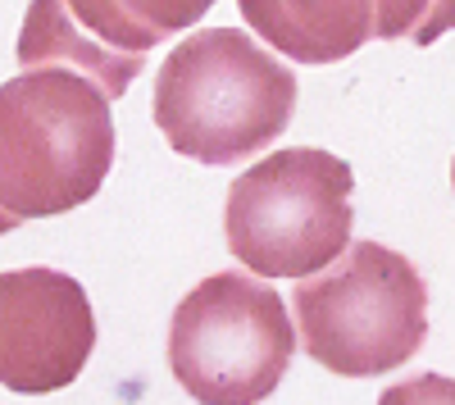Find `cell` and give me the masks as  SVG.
<instances>
[{
  "mask_svg": "<svg viewBox=\"0 0 455 405\" xmlns=\"http://www.w3.org/2000/svg\"><path fill=\"white\" fill-rule=\"evenodd\" d=\"M378 405H455V378L446 374H414L378 396Z\"/></svg>",
  "mask_w": 455,
  "mask_h": 405,
  "instance_id": "12",
  "label": "cell"
},
{
  "mask_svg": "<svg viewBox=\"0 0 455 405\" xmlns=\"http://www.w3.org/2000/svg\"><path fill=\"white\" fill-rule=\"evenodd\" d=\"M351 164L319 146L264 155L228 187V250L264 282L328 269L351 246Z\"/></svg>",
  "mask_w": 455,
  "mask_h": 405,
  "instance_id": "4",
  "label": "cell"
},
{
  "mask_svg": "<svg viewBox=\"0 0 455 405\" xmlns=\"http://www.w3.org/2000/svg\"><path fill=\"white\" fill-rule=\"evenodd\" d=\"M19 64L23 68H46V64H60V68H73L92 78L105 100H119L132 83L137 73L146 68L141 55H114L68 23L64 5L60 0H32L28 14H23V32H19Z\"/></svg>",
  "mask_w": 455,
  "mask_h": 405,
  "instance_id": "8",
  "label": "cell"
},
{
  "mask_svg": "<svg viewBox=\"0 0 455 405\" xmlns=\"http://www.w3.org/2000/svg\"><path fill=\"white\" fill-rule=\"evenodd\" d=\"M96 351V314L78 278L32 265L0 274V387L46 396L78 383Z\"/></svg>",
  "mask_w": 455,
  "mask_h": 405,
  "instance_id": "6",
  "label": "cell"
},
{
  "mask_svg": "<svg viewBox=\"0 0 455 405\" xmlns=\"http://www.w3.org/2000/svg\"><path fill=\"white\" fill-rule=\"evenodd\" d=\"M242 19L296 64H337L373 42L369 0H237Z\"/></svg>",
  "mask_w": 455,
  "mask_h": 405,
  "instance_id": "7",
  "label": "cell"
},
{
  "mask_svg": "<svg viewBox=\"0 0 455 405\" xmlns=\"http://www.w3.org/2000/svg\"><path fill=\"white\" fill-rule=\"evenodd\" d=\"M378 42L433 46L442 32H455V0H369Z\"/></svg>",
  "mask_w": 455,
  "mask_h": 405,
  "instance_id": "9",
  "label": "cell"
},
{
  "mask_svg": "<svg viewBox=\"0 0 455 405\" xmlns=\"http://www.w3.org/2000/svg\"><path fill=\"white\" fill-rule=\"evenodd\" d=\"M296 342L341 378H378L414 360L428 338V282L401 250L355 242L291 291Z\"/></svg>",
  "mask_w": 455,
  "mask_h": 405,
  "instance_id": "3",
  "label": "cell"
},
{
  "mask_svg": "<svg viewBox=\"0 0 455 405\" xmlns=\"http://www.w3.org/2000/svg\"><path fill=\"white\" fill-rule=\"evenodd\" d=\"M296 355L287 301L255 274H210L173 310L169 369L201 405L269 401Z\"/></svg>",
  "mask_w": 455,
  "mask_h": 405,
  "instance_id": "5",
  "label": "cell"
},
{
  "mask_svg": "<svg viewBox=\"0 0 455 405\" xmlns=\"http://www.w3.org/2000/svg\"><path fill=\"white\" fill-rule=\"evenodd\" d=\"M451 187H455V160H451Z\"/></svg>",
  "mask_w": 455,
  "mask_h": 405,
  "instance_id": "13",
  "label": "cell"
},
{
  "mask_svg": "<svg viewBox=\"0 0 455 405\" xmlns=\"http://www.w3.org/2000/svg\"><path fill=\"white\" fill-rule=\"evenodd\" d=\"M156 128L196 164H237L287 132L296 73L237 28H205L169 51L156 78Z\"/></svg>",
  "mask_w": 455,
  "mask_h": 405,
  "instance_id": "2",
  "label": "cell"
},
{
  "mask_svg": "<svg viewBox=\"0 0 455 405\" xmlns=\"http://www.w3.org/2000/svg\"><path fill=\"white\" fill-rule=\"evenodd\" d=\"M60 5H64L68 23L78 28L87 42H96V46H105L114 55H141V60L150 55L141 32L124 19V10L114 5V0H60Z\"/></svg>",
  "mask_w": 455,
  "mask_h": 405,
  "instance_id": "10",
  "label": "cell"
},
{
  "mask_svg": "<svg viewBox=\"0 0 455 405\" xmlns=\"http://www.w3.org/2000/svg\"><path fill=\"white\" fill-rule=\"evenodd\" d=\"M109 169L114 119L92 78L46 64L0 83V237L87 205Z\"/></svg>",
  "mask_w": 455,
  "mask_h": 405,
  "instance_id": "1",
  "label": "cell"
},
{
  "mask_svg": "<svg viewBox=\"0 0 455 405\" xmlns=\"http://www.w3.org/2000/svg\"><path fill=\"white\" fill-rule=\"evenodd\" d=\"M114 5L141 32L146 46H160L173 32L196 28V19H205L214 10V0H114Z\"/></svg>",
  "mask_w": 455,
  "mask_h": 405,
  "instance_id": "11",
  "label": "cell"
}]
</instances>
